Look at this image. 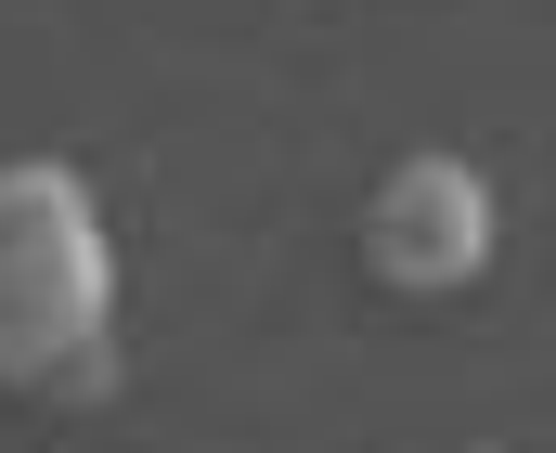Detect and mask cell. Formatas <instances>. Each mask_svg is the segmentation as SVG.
Listing matches in <instances>:
<instances>
[{
  "label": "cell",
  "mask_w": 556,
  "mask_h": 453,
  "mask_svg": "<svg viewBox=\"0 0 556 453\" xmlns=\"http://www.w3.org/2000/svg\"><path fill=\"white\" fill-rule=\"evenodd\" d=\"M0 376L52 402L117 389V247L65 155H0Z\"/></svg>",
  "instance_id": "obj_1"
},
{
  "label": "cell",
  "mask_w": 556,
  "mask_h": 453,
  "mask_svg": "<svg viewBox=\"0 0 556 453\" xmlns=\"http://www.w3.org/2000/svg\"><path fill=\"white\" fill-rule=\"evenodd\" d=\"M479 260H492V181L466 155H402L363 194V273L376 286L453 299V286H479Z\"/></svg>",
  "instance_id": "obj_2"
}]
</instances>
